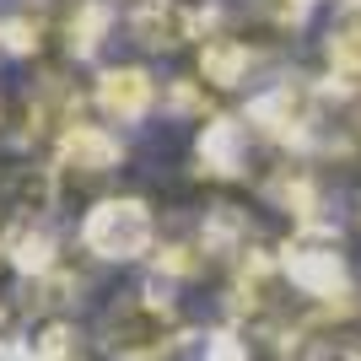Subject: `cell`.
<instances>
[{
	"instance_id": "6da1fadb",
	"label": "cell",
	"mask_w": 361,
	"mask_h": 361,
	"mask_svg": "<svg viewBox=\"0 0 361 361\" xmlns=\"http://www.w3.org/2000/svg\"><path fill=\"white\" fill-rule=\"evenodd\" d=\"M81 248L92 259H108V264H135V259H151L157 243H162V226H157V211H151L140 195H103L81 216Z\"/></svg>"
},
{
	"instance_id": "7a4b0ae2",
	"label": "cell",
	"mask_w": 361,
	"mask_h": 361,
	"mask_svg": "<svg viewBox=\"0 0 361 361\" xmlns=\"http://www.w3.org/2000/svg\"><path fill=\"white\" fill-rule=\"evenodd\" d=\"M92 108L103 114V124H140L162 108V81H151L140 65H108L92 87Z\"/></svg>"
},
{
	"instance_id": "3957f363",
	"label": "cell",
	"mask_w": 361,
	"mask_h": 361,
	"mask_svg": "<svg viewBox=\"0 0 361 361\" xmlns=\"http://www.w3.org/2000/svg\"><path fill=\"white\" fill-rule=\"evenodd\" d=\"M248 146H254V130L248 119H205L200 124V140H195V157H200V173H211V178H238L243 167H248Z\"/></svg>"
},
{
	"instance_id": "277c9868",
	"label": "cell",
	"mask_w": 361,
	"mask_h": 361,
	"mask_svg": "<svg viewBox=\"0 0 361 361\" xmlns=\"http://www.w3.org/2000/svg\"><path fill=\"white\" fill-rule=\"evenodd\" d=\"M248 71H254L248 38H238V32H211V38L200 44V81H211V87H243Z\"/></svg>"
}]
</instances>
